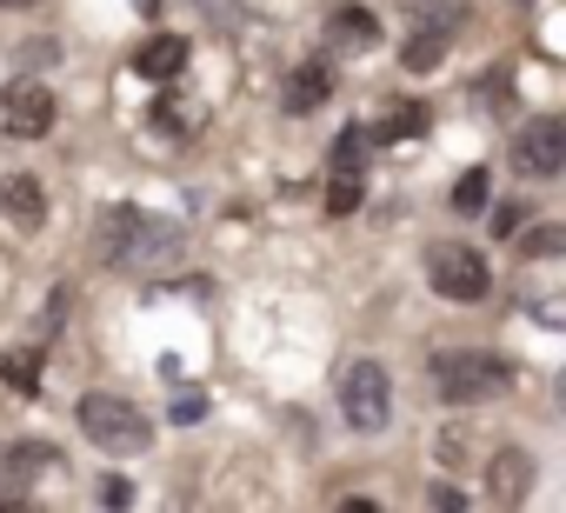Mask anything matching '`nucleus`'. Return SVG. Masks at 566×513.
<instances>
[{
  "mask_svg": "<svg viewBox=\"0 0 566 513\" xmlns=\"http://www.w3.org/2000/svg\"><path fill=\"white\" fill-rule=\"evenodd\" d=\"M453 34H460V14H453V8H440L433 21H420V28L407 34V48H400V67H407V74H433V67L447 61Z\"/></svg>",
  "mask_w": 566,
  "mask_h": 513,
  "instance_id": "6e6552de",
  "label": "nucleus"
},
{
  "mask_svg": "<svg viewBox=\"0 0 566 513\" xmlns=\"http://www.w3.org/2000/svg\"><path fill=\"white\" fill-rule=\"evenodd\" d=\"M174 420H180V427L207 420V394H180V400H174Z\"/></svg>",
  "mask_w": 566,
  "mask_h": 513,
  "instance_id": "b1692460",
  "label": "nucleus"
},
{
  "mask_svg": "<svg viewBox=\"0 0 566 513\" xmlns=\"http://www.w3.org/2000/svg\"><path fill=\"white\" fill-rule=\"evenodd\" d=\"M0 380H8L14 394H41V354L8 347V354H0Z\"/></svg>",
  "mask_w": 566,
  "mask_h": 513,
  "instance_id": "6ab92c4d",
  "label": "nucleus"
},
{
  "mask_svg": "<svg viewBox=\"0 0 566 513\" xmlns=\"http://www.w3.org/2000/svg\"><path fill=\"white\" fill-rule=\"evenodd\" d=\"M187 67V41L180 34H147L140 48H134V74L140 81H174Z\"/></svg>",
  "mask_w": 566,
  "mask_h": 513,
  "instance_id": "f8f14e48",
  "label": "nucleus"
},
{
  "mask_svg": "<svg viewBox=\"0 0 566 513\" xmlns=\"http://www.w3.org/2000/svg\"><path fill=\"white\" fill-rule=\"evenodd\" d=\"M433 387L447 407H480V400H500L513 387V360H500L486 347H460V354L433 360Z\"/></svg>",
  "mask_w": 566,
  "mask_h": 513,
  "instance_id": "f257e3e1",
  "label": "nucleus"
},
{
  "mask_svg": "<svg viewBox=\"0 0 566 513\" xmlns=\"http://www.w3.org/2000/svg\"><path fill=\"white\" fill-rule=\"evenodd\" d=\"M0 213H8L14 227H41L48 220V193L28 174H0Z\"/></svg>",
  "mask_w": 566,
  "mask_h": 513,
  "instance_id": "4468645a",
  "label": "nucleus"
},
{
  "mask_svg": "<svg viewBox=\"0 0 566 513\" xmlns=\"http://www.w3.org/2000/svg\"><path fill=\"white\" fill-rule=\"evenodd\" d=\"M520 247H526V253H533V261H553V253H559V247H566V233H559V227H533V233H526V240H520Z\"/></svg>",
  "mask_w": 566,
  "mask_h": 513,
  "instance_id": "412c9836",
  "label": "nucleus"
},
{
  "mask_svg": "<svg viewBox=\"0 0 566 513\" xmlns=\"http://www.w3.org/2000/svg\"><path fill=\"white\" fill-rule=\"evenodd\" d=\"M0 467H8V480H48V473H61V447L54 440H14L0 453Z\"/></svg>",
  "mask_w": 566,
  "mask_h": 513,
  "instance_id": "2eb2a0df",
  "label": "nucleus"
},
{
  "mask_svg": "<svg viewBox=\"0 0 566 513\" xmlns=\"http://www.w3.org/2000/svg\"><path fill=\"white\" fill-rule=\"evenodd\" d=\"M200 127V107L187 101V94H160L154 101V134H167V140H187Z\"/></svg>",
  "mask_w": 566,
  "mask_h": 513,
  "instance_id": "f3484780",
  "label": "nucleus"
},
{
  "mask_svg": "<svg viewBox=\"0 0 566 513\" xmlns=\"http://www.w3.org/2000/svg\"><path fill=\"white\" fill-rule=\"evenodd\" d=\"M54 61H61L54 41H21V67H54Z\"/></svg>",
  "mask_w": 566,
  "mask_h": 513,
  "instance_id": "4be33fe9",
  "label": "nucleus"
},
{
  "mask_svg": "<svg viewBox=\"0 0 566 513\" xmlns=\"http://www.w3.org/2000/svg\"><path fill=\"white\" fill-rule=\"evenodd\" d=\"M526 486H533V453H520V447H506V453H493V473H486V493H493V500H526Z\"/></svg>",
  "mask_w": 566,
  "mask_h": 513,
  "instance_id": "dca6fc26",
  "label": "nucleus"
},
{
  "mask_svg": "<svg viewBox=\"0 0 566 513\" xmlns=\"http://www.w3.org/2000/svg\"><path fill=\"white\" fill-rule=\"evenodd\" d=\"M413 134H427V107H394V114H380L374 127H367V140H380V147H394V140H413Z\"/></svg>",
  "mask_w": 566,
  "mask_h": 513,
  "instance_id": "a211bd4d",
  "label": "nucleus"
},
{
  "mask_svg": "<svg viewBox=\"0 0 566 513\" xmlns=\"http://www.w3.org/2000/svg\"><path fill=\"white\" fill-rule=\"evenodd\" d=\"M513 8H526V0H513Z\"/></svg>",
  "mask_w": 566,
  "mask_h": 513,
  "instance_id": "cd10ccee",
  "label": "nucleus"
},
{
  "mask_svg": "<svg viewBox=\"0 0 566 513\" xmlns=\"http://www.w3.org/2000/svg\"><path fill=\"white\" fill-rule=\"evenodd\" d=\"M327 48L334 54H367V48H380V21L367 8H334L327 14Z\"/></svg>",
  "mask_w": 566,
  "mask_h": 513,
  "instance_id": "9b49d317",
  "label": "nucleus"
},
{
  "mask_svg": "<svg viewBox=\"0 0 566 513\" xmlns=\"http://www.w3.org/2000/svg\"><path fill=\"white\" fill-rule=\"evenodd\" d=\"M340 413L360 433H387V420H394V380H387L380 360H347V374H340Z\"/></svg>",
  "mask_w": 566,
  "mask_h": 513,
  "instance_id": "7ed1b4c3",
  "label": "nucleus"
},
{
  "mask_svg": "<svg viewBox=\"0 0 566 513\" xmlns=\"http://www.w3.org/2000/svg\"><path fill=\"white\" fill-rule=\"evenodd\" d=\"M0 8H34V0H0Z\"/></svg>",
  "mask_w": 566,
  "mask_h": 513,
  "instance_id": "bb28decb",
  "label": "nucleus"
},
{
  "mask_svg": "<svg viewBox=\"0 0 566 513\" xmlns=\"http://www.w3.org/2000/svg\"><path fill=\"white\" fill-rule=\"evenodd\" d=\"M433 506H440V513H467V493H460V486H433Z\"/></svg>",
  "mask_w": 566,
  "mask_h": 513,
  "instance_id": "393cba45",
  "label": "nucleus"
},
{
  "mask_svg": "<svg viewBox=\"0 0 566 513\" xmlns=\"http://www.w3.org/2000/svg\"><path fill=\"white\" fill-rule=\"evenodd\" d=\"M327 94H334V67H327V61H307V67L287 74V94H280V107H287V114H314Z\"/></svg>",
  "mask_w": 566,
  "mask_h": 513,
  "instance_id": "ddd939ff",
  "label": "nucleus"
},
{
  "mask_svg": "<svg viewBox=\"0 0 566 513\" xmlns=\"http://www.w3.org/2000/svg\"><path fill=\"white\" fill-rule=\"evenodd\" d=\"M134 8H140V14H147V21H154V14H160V0H134Z\"/></svg>",
  "mask_w": 566,
  "mask_h": 513,
  "instance_id": "a878e982",
  "label": "nucleus"
},
{
  "mask_svg": "<svg viewBox=\"0 0 566 513\" xmlns=\"http://www.w3.org/2000/svg\"><path fill=\"white\" fill-rule=\"evenodd\" d=\"M180 247H187L180 227L140 213V227H134V240H127V253H120V268H167V261H180Z\"/></svg>",
  "mask_w": 566,
  "mask_h": 513,
  "instance_id": "1a4fd4ad",
  "label": "nucleus"
},
{
  "mask_svg": "<svg viewBox=\"0 0 566 513\" xmlns=\"http://www.w3.org/2000/svg\"><path fill=\"white\" fill-rule=\"evenodd\" d=\"M427 281H433L440 301H486V287H493L486 261H480L473 247H453V240L427 247Z\"/></svg>",
  "mask_w": 566,
  "mask_h": 513,
  "instance_id": "20e7f679",
  "label": "nucleus"
},
{
  "mask_svg": "<svg viewBox=\"0 0 566 513\" xmlns=\"http://www.w3.org/2000/svg\"><path fill=\"white\" fill-rule=\"evenodd\" d=\"M486 193H493L486 167H467V174L453 180V213H480V207H486Z\"/></svg>",
  "mask_w": 566,
  "mask_h": 513,
  "instance_id": "aec40b11",
  "label": "nucleus"
},
{
  "mask_svg": "<svg viewBox=\"0 0 566 513\" xmlns=\"http://www.w3.org/2000/svg\"><path fill=\"white\" fill-rule=\"evenodd\" d=\"M367 127H340L334 134V160H327V213H354L367 193Z\"/></svg>",
  "mask_w": 566,
  "mask_h": 513,
  "instance_id": "39448f33",
  "label": "nucleus"
},
{
  "mask_svg": "<svg viewBox=\"0 0 566 513\" xmlns=\"http://www.w3.org/2000/svg\"><path fill=\"white\" fill-rule=\"evenodd\" d=\"M520 220H526V213H520V200L493 207V233H500V240H513V233H520Z\"/></svg>",
  "mask_w": 566,
  "mask_h": 513,
  "instance_id": "5701e85b",
  "label": "nucleus"
},
{
  "mask_svg": "<svg viewBox=\"0 0 566 513\" xmlns=\"http://www.w3.org/2000/svg\"><path fill=\"white\" fill-rule=\"evenodd\" d=\"M74 420H81V433L101 453H147V440H154V420L134 400H120V394H81Z\"/></svg>",
  "mask_w": 566,
  "mask_h": 513,
  "instance_id": "f03ea898",
  "label": "nucleus"
},
{
  "mask_svg": "<svg viewBox=\"0 0 566 513\" xmlns=\"http://www.w3.org/2000/svg\"><path fill=\"white\" fill-rule=\"evenodd\" d=\"M513 167L533 174V180H553V174L566 167V121H559V114L526 121V127L513 134Z\"/></svg>",
  "mask_w": 566,
  "mask_h": 513,
  "instance_id": "423d86ee",
  "label": "nucleus"
},
{
  "mask_svg": "<svg viewBox=\"0 0 566 513\" xmlns=\"http://www.w3.org/2000/svg\"><path fill=\"white\" fill-rule=\"evenodd\" d=\"M0 127H8L14 140H41L48 127H54V94H48V81H8V94H0Z\"/></svg>",
  "mask_w": 566,
  "mask_h": 513,
  "instance_id": "0eeeda50",
  "label": "nucleus"
},
{
  "mask_svg": "<svg viewBox=\"0 0 566 513\" xmlns=\"http://www.w3.org/2000/svg\"><path fill=\"white\" fill-rule=\"evenodd\" d=\"M134 227H140V207H127V200H114V207L94 220V261H101V268H120Z\"/></svg>",
  "mask_w": 566,
  "mask_h": 513,
  "instance_id": "9d476101",
  "label": "nucleus"
}]
</instances>
